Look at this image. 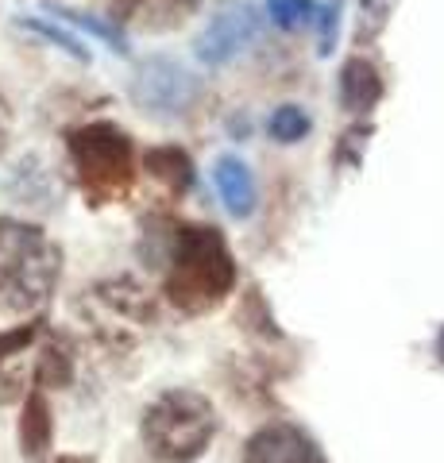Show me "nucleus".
I'll list each match as a JSON object with an SVG mask.
<instances>
[{
    "mask_svg": "<svg viewBox=\"0 0 444 463\" xmlns=\"http://www.w3.org/2000/svg\"><path fill=\"white\" fill-rule=\"evenodd\" d=\"M166 263V298L190 317L217 309L236 286V259L217 228H175Z\"/></svg>",
    "mask_w": 444,
    "mask_h": 463,
    "instance_id": "nucleus-1",
    "label": "nucleus"
},
{
    "mask_svg": "<svg viewBox=\"0 0 444 463\" xmlns=\"http://www.w3.org/2000/svg\"><path fill=\"white\" fill-rule=\"evenodd\" d=\"M62 279V251L39 224L0 216V309L32 313L47 306Z\"/></svg>",
    "mask_w": 444,
    "mask_h": 463,
    "instance_id": "nucleus-2",
    "label": "nucleus"
},
{
    "mask_svg": "<svg viewBox=\"0 0 444 463\" xmlns=\"http://www.w3.org/2000/svg\"><path fill=\"white\" fill-rule=\"evenodd\" d=\"M139 432L159 463H194L217 437V410L197 390H166L143 410Z\"/></svg>",
    "mask_w": 444,
    "mask_h": 463,
    "instance_id": "nucleus-3",
    "label": "nucleus"
},
{
    "mask_svg": "<svg viewBox=\"0 0 444 463\" xmlns=\"http://www.w3.org/2000/svg\"><path fill=\"white\" fill-rule=\"evenodd\" d=\"M70 163H74L81 194L93 205L120 201L136 182V143L124 128L109 120H93L85 128H74L66 139Z\"/></svg>",
    "mask_w": 444,
    "mask_h": 463,
    "instance_id": "nucleus-4",
    "label": "nucleus"
},
{
    "mask_svg": "<svg viewBox=\"0 0 444 463\" xmlns=\"http://www.w3.org/2000/svg\"><path fill=\"white\" fill-rule=\"evenodd\" d=\"M132 97L143 112L170 120V116H185L197 105L202 85L190 70L170 62V58H147V62H139L132 78Z\"/></svg>",
    "mask_w": 444,
    "mask_h": 463,
    "instance_id": "nucleus-5",
    "label": "nucleus"
},
{
    "mask_svg": "<svg viewBox=\"0 0 444 463\" xmlns=\"http://www.w3.org/2000/svg\"><path fill=\"white\" fill-rule=\"evenodd\" d=\"M263 27V12L255 5H236V8H224L209 20V27L197 35V58L205 66H224L228 58H236L248 43L260 35Z\"/></svg>",
    "mask_w": 444,
    "mask_h": 463,
    "instance_id": "nucleus-6",
    "label": "nucleus"
},
{
    "mask_svg": "<svg viewBox=\"0 0 444 463\" xmlns=\"http://www.w3.org/2000/svg\"><path fill=\"white\" fill-rule=\"evenodd\" d=\"M243 463H328V459L306 429L290 421H270L248 440Z\"/></svg>",
    "mask_w": 444,
    "mask_h": 463,
    "instance_id": "nucleus-7",
    "label": "nucleus"
},
{
    "mask_svg": "<svg viewBox=\"0 0 444 463\" xmlns=\"http://www.w3.org/2000/svg\"><path fill=\"white\" fill-rule=\"evenodd\" d=\"M383 93H386V85H383L379 66L364 54H352L340 70V105L352 116H367L383 100Z\"/></svg>",
    "mask_w": 444,
    "mask_h": 463,
    "instance_id": "nucleus-8",
    "label": "nucleus"
},
{
    "mask_svg": "<svg viewBox=\"0 0 444 463\" xmlns=\"http://www.w3.org/2000/svg\"><path fill=\"white\" fill-rule=\"evenodd\" d=\"M213 182H217L224 209L232 213L236 221L255 213V178H251L248 163H240L236 155H221L217 166H213Z\"/></svg>",
    "mask_w": 444,
    "mask_h": 463,
    "instance_id": "nucleus-9",
    "label": "nucleus"
},
{
    "mask_svg": "<svg viewBox=\"0 0 444 463\" xmlns=\"http://www.w3.org/2000/svg\"><path fill=\"white\" fill-rule=\"evenodd\" d=\"M51 437H54V421H51V402L47 394L35 386L32 394L24 398V410H20V448L27 459L43 456L51 448Z\"/></svg>",
    "mask_w": 444,
    "mask_h": 463,
    "instance_id": "nucleus-10",
    "label": "nucleus"
},
{
    "mask_svg": "<svg viewBox=\"0 0 444 463\" xmlns=\"http://www.w3.org/2000/svg\"><path fill=\"white\" fill-rule=\"evenodd\" d=\"M143 170L151 178H159L163 185H170L175 194H185L194 185V163L182 147H151L143 151Z\"/></svg>",
    "mask_w": 444,
    "mask_h": 463,
    "instance_id": "nucleus-11",
    "label": "nucleus"
},
{
    "mask_svg": "<svg viewBox=\"0 0 444 463\" xmlns=\"http://www.w3.org/2000/svg\"><path fill=\"white\" fill-rule=\"evenodd\" d=\"M309 128H313V120H309V112L302 109V105H279L275 112L267 116V132H270V139L275 143H302L306 136H309Z\"/></svg>",
    "mask_w": 444,
    "mask_h": 463,
    "instance_id": "nucleus-12",
    "label": "nucleus"
},
{
    "mask_svg": "<svg viewBox=\"0 0 444 463\" xmlns=\"http://www.w3.org/2000/svg\"><path fill=\"white\" fill-rule=\"evenodd\" d=\"M70 379H74V355H70L59 340H51L39 355L35 383L39 386H70Z\"/></svg>",
    "mask_w": 444,
    "mask_h": 463,
    "instance_id": "nucleus-13",
    "label": "nucleus"
},
{
    "mask_svg": "<svg viewBox=\"0 0 444 463\" xmlns=\"http://www.w3.org/2000/svg\"><path fill=\"white\" fill-rule=\"evenodd\" d=\"M394 0H360V16H355V39L360 43H375L386 24H391Z\"/></svg>",
    "mask_w": 444,
    "mask_h": 463,
    "instance_id": "nucleus-14",
    "label": "nucleus"
},
{
    "mask_svg": "<svg viewBox=\"0 0 444 463\" xmlns=\"http://www.w3.org/2000/svg\"><path fill=\"white\" fill-rule=\"evenodd\" d=\"M267 16L290 32V27H302L317 16V5L313 0H267Z\"/></svg>",
    "mask_w": 444,
    "mask_h": 463,
    "instance_id": "nucleus-15",
    "label": "nucleus"
},
{
    "mask_svg": "<svg viewBox=\"0 0 444 463\" xmlns=\"http://www.w3.org/2000/svg\"><path fill=\"white\" fill-rule=\"evenodd\" d=\"M20 24L27 27V32H35L39 39H51V43H59V47H62L66 54L81 58V62H85V58H90V51L81 47V39H74L70 32H62V27H54V24H47V20H20Z\"/></svg>",
    "mask_w": 444,
    "mask_h": 463,
    "instance_id": "nucleus-16",
    "label": "nucleus"
},
{
    "mask_svg": "<svg viewBox=\"0 0 444 463\" xmlns=\"http://www.w3.org/2000/svg\"><path fill=\"white\" fill-rule=\"evenodd\" d=\"M371 132H375V128H371V124H360V128H352V132L344 136L340 151H336V163H340V170H355V166H360V158H364V147H367Z\"/></svg>",
    "mask_w": 444,
    "mask_h": 463,
    "instance_id": "nucleus-17",
    "label": "nucleus"
},
{
    "mask_svg": "<svg viewBox=\"0 0 444 463\" xmlns=\"http://www.w3.org/2000/svg\"><path fill=\"white\" fill-rule=\"evenodd\" d=\"M35 340H39V325H16V328L0 332V367H5L12 355L27 352V347H32Z\"/></svg>",
    "mask_w": 444,
    "mask_h": 463,
    "instance_id": "nucleus-18",
    "label": "nucleus"
},
{
    "mask_svg": "<svg viewBox=\"0 0 444 463\" xmlns=\"http://www.w3.org/2000/svg\"><path fill=\"white\" fill-rule=\"evenodd\" d=\"M54 16H62L66 24H78V27H85V32H93L97 39L112 43L117 51H124V35L117 32V27H109L105 20H93V16H85V12H54Z\"/></svg>",
    "mask_w": 444,
    "mask_h": 463,
    "instance_id": "nucleus-19",
    "label": "nucleus"
},
{
    "mask_svg": "<svg viewBox=\"0 0 444 463\" xmlns=\"http://www.w3.org/2000/svg\"><path fill=\"white\" fill-rule=\"evenodd\" d=\"M8 132H12V112H8L5 100H0V151L8 147Z\"/></svg>",
    "mask_w": 444,
    "mask_h": 463,
    "instance_id": "nucleus-20",
    "label": "nucleus"
},
{
    "mask_svg": "<svg viewBox=\"0 0 444 463\" xmlns=\"http://www.w3.org/2000/svg\"><path fill=\"white\" fill-rule=\"evenodd\" d=\"M54 463H93V459H85V456H62V459H54Z\"/></svg>",
    "mask_w": 444,
    "mask_h": 463,
    "instance_id": "nucleus-21",
    "label": "nucleus"
},
{
    "mask_svg": "<svg viewBox=\"0 0 444 463\" xmlns=\"http://www.w3.org/2000/svg\"><path fill=\"white\" fill-rule=\"evenodd\" d=\"M437 355H440V364H444V328H440V336H437Z\"/></svg>",
    "mask_w": 444,
    "mask_h": 463,
    "instance_id": "nucleus-22",
    "label": "nucleus"
}]
</instances>
